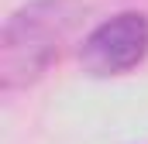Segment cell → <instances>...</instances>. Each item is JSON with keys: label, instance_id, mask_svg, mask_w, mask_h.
<instances>
[{"label": "cell", "instance_id": "cell-1", "mask_svg": "<svg viewBox=\"0 0 148 144\" xmlns=\"http://www.w3.org/2000/svg\"><path fill=\"white\" fill-rule=\"evenodd\" d=\"M86 17L83 0H28L0 31V89L17 93L52 69Z\"/></svg>", "mask_w": 148, "mask_h": 144}, {"label": "cell", "instance_id": "cell-2", "mask_svg": "<svg viewBox=\"0 0 148 144\" xmlns=\"http://www.w3.org/2000/svg\"><path fill=\"white\" fill-rule=\"evenodd\" d=\"M148 55V17L141 10H121L100 21L83 38L79 62L90 75H124Z\"/></svg>", "mask_w": 148, "mask_h": 144}]
</instances>
